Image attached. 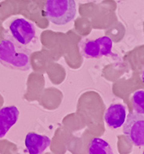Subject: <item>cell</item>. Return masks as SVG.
Listing matches in <instances>:
<instances>
[{"mask_svg":"<svg viewBox=\"0 0 144 154\" xmlns=\"http://www.w3.org/2000/svg\"><path fill=\"white\" fill-rule=\"evenodd\" d=\"M32 51L10 39L5 38L0 42V63L12 70L26 72L30 69Z\"/></svg>","mask_w":144,"mask_h":154,"instance_id":"1","label":"cell"},{"mask_svg":"<svg viewBox=\"0 0 144 154\" xmlns=\"http://www.w3.org/2000/svg\"><path fill=\"white\" fill-rule=\"evenodd\" d=\"M4 36L23 46H28L35 38V27L32 23L22 17H14L8 20Z\"/></svg>","mask_w":144,"mask_h":154,"instance_id":"2","label":"cell"},{"mask_svg":"<svg viewBox=\"0 0 144 154\" xmlns=\"http://www.w3.org/2000/svg\"><path fill=\"white\" fill-rule=\"evenodd\" d=\"M44 11L49 22L56 26H64L76 17V2L75 0H47Z\"/></svg>","mask_w":144,"mask_h":154,"instance_id":"3","label":"cell"},{"mask_svg":"<svg viewBox=\"0 0 144 154\" xmlns=\"http://www.w3.org/2000/svg\"><path fill=\"white\" fill-rule=\"evenodd\" d=\"M112 40L107 35L93 38H83L79 42V50L86 59H97L112 53Z\"/></svg>","mask_w":144,"mask_h":154,"instance_id":"4","label":"cell"},{"mask_svg":"<svg viewBox=\"0 0 144 154\" xmlns=\"http://www.w3.org/2000/svg\"><path fill=\"white\" fill-rule=\"evenodd\" d=\"M122 126L124 135L134 146H142L144 145L143 114L130 112Z\"/></svg>","mask_w":144,"mask_h":154,"instance_id":"5","label":"cell"},{"mask_svg":"<svg viewBox=\"0 0 144 154\" xmlns=\"http://www.w3.org/2000/svg\"><path fill=\"white\" fill-rule=\"evenodd\" d=\"M127 117V109L122 103H112L106 109L104 119L106 123L112 129L123 126Z\"/></svg>","mask_w":144,"mask_h":154,"instance_id":"6","label":"cell"},{"mask_svg":"<svg viewBox=\"0 0 144 154\" xmlns=\"http://www.w3.org/2000/svg\"><path fill=\"white\" fill-rule=\"evenodd\" d=\"M20 111L15 106L0 109V139L3 138L17 122Z\"/></svg>","mask_w":144,"mask_h":154,"instance_id":"7","label":"cell"},{"mask_svg":"<svg viewBox=\"0 0 144 154\" xmlns=\"http://www.w3.org/2000/svg\"><path fill=\"white\" fill-rule=\"evenodd\" d=\"M51 144V140L45 135L29 133L26 137L25 145L29 154H41Z\"/></svg>","mask_w":144,"mask_h":154,"instance_id":"8","label":"cell"},{"mask_svg":"<svg viewBox=\"0 0 144 154\" xmlns=\"http://www.w3.org/2000/svg\"><path fill=\"white\" fill-rule=\"evenodd\" d=\"M88 152L90 154H112L113 151L107 141L96 137L89 144Z\"/></svg>","mask_w":144,"mask_h":154,"instance_id":"9","label":"cell"},{"mask_svg":"<svg viewBox=\"0 0 144 154\" xmlns=\"http://www.w3.org/2000/svg\"><path fill=\"white\" fill-rule=\"evenodd\" d=\"M133 105L134 112L144 114V91L140 89L133 95Z\"/></svg>","mask_w":144,"mask_h":154,"instance_id":"10","label":"cell"}]
</instances>
